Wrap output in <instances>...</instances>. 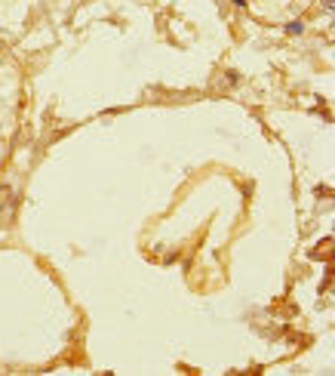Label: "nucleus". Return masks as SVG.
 <instances>
[{
	"label": "nucleus",
	"mask_w": 335,
	"mask_h": 376,
	"mask_svg": "<svg viewBox=\"0 0 335 376\" xmlns=\"http://www.w3.org/2000/svg\"><path fill=\"white\" fill-rule=\"evenodd\" d=\"M320 6L326 9V16H332V9H335V0H320Z\"/></svg>",
	"instance_id": "2"
},
{
	"label": "nucleus",
	"mask_w": 335,
	"mask_h": 376,
	"mask_svg": "<svg viewBox=\"0 0 335 376\" xmlns=\"http://www.w3.org/2000/svg\"><path fill=\"white\" fill-rule=\"evenodd\" d=\"M231 3H234V6H240V9H246V6H249V0H231Z\"/></svg>",
	"instance_id": "3"
},
{
	"label": "nucleus",
	"mask_w": 335,
	"mask_h": 376,
	"mask_svg": "<svg viewBox=\"0 0 335 376\" xmlns=\"http://www.w3.org/2000/svg\"><path fill=\"white\" fill-rule=\"evenodd\" d=\"M283 31L289 34V37H302V34L308 31V25H305V19H292V22H286V25H283Z\"/></svg>",
	"instance_id": "1"
},
{
	"label": "nucleus",
	"mask_w": 335,
	"mask_h": 376,
	"mask_svg": "<svg viewBox=\"0 0 335 376\" xmlns=\"http://www.w3.org/2000/svg\"><path fill=\"white\" fill-rule=\"evenodd\" d=\"M0 47H3V40H0Z\"/></svg>",
	"instance_id": "4"
}]
</instances>
